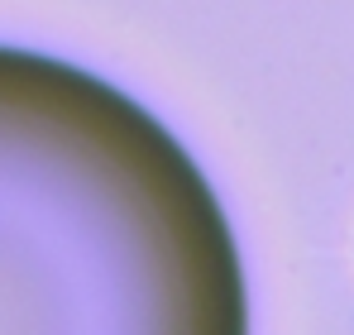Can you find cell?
I'll return each instance as SVG.
<instances>
[{
    "instance_id": "obj_1",
    "label": "cell",
    "mask_w": 354,
    "mask_h": 335,
    "mask_svg": "<svg viewBox=\"0 0 354 335\" xmlns=\"http://www.w3.org/2000/svg\"><path fill=\"white\" fill-rule=\"evenodd\" d=\"M244 316L211 187L101 77L0 44V335Z\"/></svg>"
}]
</instances>
